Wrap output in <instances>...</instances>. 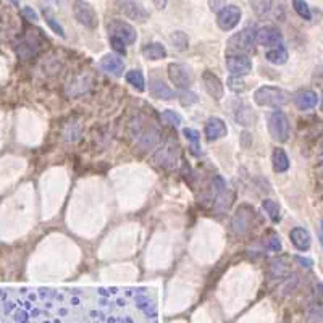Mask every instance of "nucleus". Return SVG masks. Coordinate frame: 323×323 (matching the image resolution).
<instances>
[{
	"label": "nucleus",
	"instance_id": "1",
	"mask_svg": "<svg viewBox=\"0 0 323 323\" xmlns=\"http://www.w3.org/2000/svg\"><path fill=\"white\" fill-rule=\"evenodd\" d=\"M254 100L260 107H271V109H279L288 102L286 92L273 86H262L254 92Z\"/></svg>",
	"mask_w": 323,
	"mask_h": 323
},
{
	"label": "nucleus",
	"instance_id": "2",
	"mask_svg": "<svg viewBox=\"0 0 323 323\" xmlns=\"http://www.w3.org/2000/svg\"><path fill=\"white\" fill-rule=\"evenodd\" d=\"M255 41H257V31L254 28H244L242 31L234 34L228 41V50L233 54H249L252 52Z\"/></svg>",
	"mask_w": 323,
	"mask_h": 323
},
{
	"label": "nucleus",
	"instance_id": "3",
	"mask_svg": "<svg viewBox=\"0 0 323 323\" xmlns=\"http://www.w3.org/2000/svg\"><path fill=\"white\" fill-rule=\"evenodd\" d=\"M268 133L278 142H286L289 138V120L283 112H273L268 118Z\"/></svg>",
	"mask_w": 323,
	"mask_h": 323
},
{
	"label": "nucleus",
	"instance_id": "4",
	"mask_svg": "<svg viewBox=\"0 0 323 323\" xmlns=\"http://www.w3.org/2000/svg\"><path fill=\"white\" fill-rule=\"evenodd\" d=\"M109 38H118L125 42L126 46H131L136 42V34L134 28L126 23V21H121V20H113L109 23Z\"/></svg>",
	"mask_w": 323,
	"mask_h": 323
},
{
	"label": "nucleus",
	"instance_id": "5",
	"mask_svg": "<svg viewBox=\"0 0 323 323\" xmlns=\"http://www.w3.org/2000/svg\"><path fill=\"white\" fill-rule=\"evenodd\" d=\"M73 15L86 28L94 30V28L97 26V13H96V10L92 9L91 4L84 2V0H76V2L73 4Z\"/></svg>",
	"mask_w": 323,
	"mask_h": 323
},
{
	"label": "nucleus",
	"instance_id": "6",
	"mask_svg": "<svg viewBox=\"0 0 323 323\" xmlns=\"http://www.w3.org/2000/svg\"><path fill=\"white\" fill-rule=\"evenodd\" d=\"M168 76L178 89H188L192 83V73L186 65L181 63H171L168 67Z\"/></svg>",
	"mask_w": 323,
	"mask_h": 323
},
{
	"label": "nucleus",
	"instance_id": "7",
	"mask_svg": "<svg viewBox=\"0 0 323 323\" xmlns=\"http://www.w3.org/2000/svg\"><path fill=\"white\" fill-rule=\"evenodd\" d=\"M226 68L238 76L249 75L252 71V60L247 54H229L226 55Z\"/></svg>",
	"mask_w": 323,
	"mask_h": 323
},
{
	"label": "nucleus",
	"instance_id": "8",
	"mask_svg": "<svg viewBox=\"0 0 323 323\" xmlns=\"http://www.w3.org/2000/svg\"><path fill=\"white\" fill-rule=\"evenodd\" d=\"M241 21V9L236 5H226L223 10L218 13L217 23L220 26V30L223 31H231Z\"/></svg>",
	"mask_w": 323,
	"mask_h": 323
},
{
	"label": "nucleus",
	"instance_id": "9",
	"mask_svg": "<svg viewBox=\"0 0 323 323\" xmlns=\"http://www.w3.org/2000/svg\"><path fill=\"white\" fill-rule=\"evenodd\" d=\"M257 42L263 47H275L281 46L283 34L275 26H263L257 31Z\"/></svg>",
	"mask_w": 323,
	"mask_h": 323
},
{
	"label": "nucleus",
	"instance_id": "10",
	"mask_svg": "<svg viewBox=\"0 0 323 323\" xmlns=\"http://www.w3.org/2000/svg\"><path fill=\"white\" fill-rule=\"evenodd\" d=\"M120 5V10L125 13L129 20L134 21H146L147 20V12L136 2V0H117Z\"/></svg>",
	"mask_w": 323,
	"mask_h": 323
},
{
	"label": "nucleus",
	"instance_id": "11",
	"mask_svg": "<svg viewBox=\"0 0 323 323\" xmlns=\"http://www.w3.org/2000/svg\"><path fill=\"white\" fill-rule=\"evenodd\" d=\"M202 81H204V86H205V91L209 92L210 97H213L215 100L223 99L225 89H223V84H221L220 78L217 75H213L212 71H204Z\"/></svg>",
	"mask_w": 323,
	"mask_h": 323
},
{
	"label": "nucleus",
	"instance_id": "12",
	"mask_svg": "<svg viewBox=\"0 0 323 323\" xmlns=\"http://www.w3.org/2000/svg\"><path fill=\"white\" fill-rule=\"evenodd\" d=\"M204 133H205L207 139H209V141H217V139L225 138V136L228 134V128H226L225 121L221 120V118L212 117V118H209V121L205 123Z\"/></svg>",
	"mask_w": 323,
	"mask_h": 323
},
{
	"label": "nucleus",
	"instance_id": "13",
	"mask_svg": "<svg viewBox=\"0 0 323 323\" xmlns=\"http://www.w3.org/2000/svg\"><path fill=\"white\" fill-rule=\"evenodd\" d=\"M252 210L249 209V207H241V209H238V212L234 213V217H233V221H231V226L236 233H246L247 231V228L250 226V220H252Z\"/></svg>",
	"mask_w": 323,
	"mask_h": 323
},
{
	"label": "nucleus",
	"instance_id": "14",
	"mask_svg": "<svg viewBox=\"0 0 323 323\" xmlns=\"http://www.w3.org/2000/svg\"><path fill=\"white\" fill-rule=\"evenodd\" d=\"M100 68H102L104 71H107L109 75L121 76V75H123V71H125V63L118 55L107 54V55H104V59L100 60Z\"/></svg>",
	"mask_w": 323,
	"mask_h": 323
},
{
	"label": "nucleus",
	"instance_id": "15",
	"mask_svg": "<svg viewBox=\"0 0 323 323\" xmlns=\"http://www.w3.org/2000/svg\"><path fill=\"white\" fill-rule=\"evenodd\" d=\"M289 238H291V242H292V246L299 249V250H308L310 249V242H312V238H310V233L307 231L305 228H294L291 229V233H289Z\"/></svg>",
	"mask_w": 323,
	"mask_h": 323
},
{
	"label": "nucleus",
	"instance_id": "16",
	"mask_svg": "<svg viewBox=\"0 0 323 323\" xmlns=\"http://www.w3.org/2000/svg\"><path fill=\"white\" fill-rule=\"evenodd\" d=\"M294 102H296L299 110H310L315 109L318 104V94L313 91H300L294 97Z\"/></svg>",
	"mask_w": 323,
	"mask_h": 323
},
{
	"label": "nucleus",
	"instance_id": "17",
	"mask_svg": "<svg viewBox=\"0 0 323 323\" xmlns=\"http://www.w3.org/2000/svg\"><path fill=\"white\" fill-rule=\"evenodd\" d=\"M149 91H150V94H152L154 97H157V99L171 100V99L175 97L173 91H171L162 80H157V78H154V80H150V83H149Z\"/></svg>",
	"mask_w": 323,
	"mask_h": 323
},
{
	"label": "nucleus",
	"instance_id": "18",
	"mask_svg": "<svg viewBox=\"0 0 323 323\" xmlns=\"http://www.w3.org/2000/svg\"><path fill=\"white\" fill-rule=\"evenodd\" d=\"M142 55L147 60H162L167 57V49L162 46L160 42H149L144 47H142Z\"/></svg>",
	"mask_w": 323,
	"mask_h": 323
},
{
	"label": "nucleus",
	"instance_id": "19",
	"mask_svg": "<svg viewBox=\"0 0 323 323\" xmlns=\"http://www.w3.org/2000/svg\"><path fill=\"white\" fill-rule=\"evenodd\" d=\"M271 162H273V170L276 173H284L289 168V159L288 154L284 152L283 149H275L273 150V157H271Z\"/></svg>",
	"mask_w": 323,
	"mask_h": 323
},
{
	"label": "nucleus",
	"instance_id": "20",
	"mask_svg": "<svg viewBox=\"0 0 323 323\" xmlns=\"http://www.w3.org/2000/svg\"><path fill=\"white\" fill-rule=\"evenodd\" d=\"M270 273L273 278H286L291 273L289 263L286 262V258H275L270 262Z\"/></svg>",
	"mask_w": 323,
	"mask_h": 323
},
{
	"label": "nucleus",
	"instance_id": "21",
	"mask_svg": "<svg viewBox=\"0 0 323 323\" xmlns=\"http://www.w3.org/2000/svg\"><path fill=\"white\" fill-rule=\"evenodd\" d=\"M265 59H267L270 63H273V65H284L286 62H288V52H286L284 47L278 46L275 49L268 50V52L265 54Z\"/></svg>",
	"mask_w": 323,
	"mask_h": 323
},
{
	"label": "nucleus",
	"instance_id": "22",
	"mask_svg": "<svg viewBox=\"0 0 323 323\" xmlns=\"http://www.w3.org/2000/svg\"><path fill=\"white\" fill-rule=\"evenodd\" d=\"M126 81L128 84H131L133 88L136 91H139L142 92L146 89V81H144V76H142V73L139 70H131V71H128L126 73Z\"/></svg>",
	"mask_w": 323,
	"mask_h": 323
},
{
	"label": "nucleus",
	"instance_id": "23",
	"mask_svg": "<svg viewBox=\"0 0 323 323\" xmlns=\"http://www.w3.org/2000/svg\"><path fill=\"white\" fill-rule=\"evenodd\" d=\"M262 207H263V210L268 213V217L273 223H278V221L281 220V210H279V205L275 202V200L265 199L262 202Z\"/></svg>",
	"mask_w": 323,
	"mask_h": 323
},
{
	"label": "nucleus",
	"instance_id": "24",
	"mask_svg": "<svg viewBox=\"0 0 323 323\" xmlns=\"http://www.w3.org/2000/svg\"><path fill=\"white\" fill-rule=\"evenodd\" d=\"M157 160H159V163H162L163 167H170V165H173L176 162V150L171 146L163 147L160 152L157 154Z\"/></svg>",
	"mask_w": 323,
	"mask_h": 323
},
{
	"label": "nucleus",
	"instance_id": "25",
	"mask_svg": "<svg viewBox=\"0 0 323 323\" xmlns=\"http://www.w3.org/2000/svg\"><path fill=\"white\" fill-rule=\"evenodd\" d=\"M292 7L300 18H304L307 21L312 18V12H310V9H308L307 2H304V0H292Z\"/></svg>",
	"mask_w": 323,
	"mask_h": 323
},
{
	"label": "nucleus",
	"instance_id": "26",
	"mask_svg": "<svg viewBox=\"0 0 323 323\" xmlns=\"http://www.w3.org/2000/svg\"><path fill=\"white\" fill-rule=\"evenodd\" d=\"M171 42H173V46L175 49L178 50H186L188 49V44H189V39H188V36H186L183 31H176L171 34Z\"/></svg>",
	"mask_w": 323,
	"mask_h": 323
},
{
	"label": "nucleus",
	"instance_id": "27",
	"mask_svg": "<svg viewBox=\"0 0 323 323\" xmlns=\"http://www.w3.org/2000/svg\"><path fill=\"white\" fill-rule=\"evenodd\" d=\"M226 84H228V88L231 89L233 92H242L244 89H246V83H244V80H242L241 76H238V75L229 76Z\"/></svg>",
	"mask_w": 323,
	"mask_h": 323
},
{
	"label": "nucleus",
	"instance_id": "28",
	"mask_svg": "<svg viewBox=\"0 0 323 323\" xmlns=\"http://www.w3.org/2000/svg\"><path fill=\"white\" fill-rule=\"evenodd\" d=\"M162 118H163L165 123H170L173 126H178L179 123H181V117H179L178 113H175L173 110H165L162 113Z\"/></svg>",
	"mask_w": 323,
	"mask_h": 323
},
{
	"label": "nucleus",
	"instance_id": "29",
	"mask_svg": "<svg viewBox=\"0 0 323 323\" xmlns=\"http://www.w3.org/2000/svg\"><path fill=\"white\" fill-rule=\"evenodd\" d=\"M265 246L271 250H275V252H278V250H281L283 244H281V241H279V236L271 234L270 238H267V241H265Z\"/></svg>",
	"mask_w": 323,
	"mask_h": 323
},
{
	"label": "nucleus",
	"instance_id": "30",
	"mask_svg": "<svg viewBox=\"0 0 323 323\" xmlns=\"http://www.w3.org/2000/svg\"><path fill=\"white\" fill-rule=\"evenodd\" d=\"M179 100H181V104L186 107V105H191V104H196L197 102V96L194 94V92H189V91H184L181 96H179Z\"/></svg>",
	"mask_w": 323,
	"mask_h": 323
},
{
	"label": "nucleus",
	"instance_id": "31",
	"mask_svg": "<svg viewBox=\"0 0 323 323\" xmlns=\"http://www.w3.org/2000/svg\"><path fill=\"white\" fill-rule=\"evenodd\" d=\"M110 39V46L117 50L118 54H126V44L118 38H109Z\"/></svg>",
	"mask_w": 323,
	"mask_h": 323
},
{
	"label": "nucleus",
	"instance_id": "32",
	"mask_svg": "<svg viewBox=\"0 0 323 323\" xmlns=\"http://www.w3.org/2000/svg\"><path fill=\"white\" fill-rule=\"evenodd\" d=\"M44 15H46V13H44ZM46 21H47V25H49L50 28H52V30H54V31H55L57 34H59V36H62V38H65L63 28H62V26H60L59 23H57V21H55V20H54L52 17H50V15H46Z\"/></svg>",
	"mask_w": 323,
	"mask_h": 323
},
{
	"label": "nucleus",
	"instance_id": "33",
	"mask_svg": "<svg viewBox=\"0 0 323 323\" xmlns=\"http://www.w3.org/2000/svg\"><path fill=\"white\" fill-rule=\"evenodd\" d=\"M209 7H210L212 12L220 13L226 7V2H225V0H209Z\"/></svg>",
	"mask_w": 323,
	"mask_h": 323
},
{
	"label": "nucleus",
	"instance_id": "34",
	"mask_svg": "<svg viewBox=\"0 0 323 323\" xmlns=\"http://www.w3.org/2000/svg\"><path fill=\"white\" fill-rule=\"evenodd\" d=\"M183 133H184V136H186V139H188V141H191V142H194V144H196V142L199 141V136H200V134H199V133L196 131V129L186 128Z\"/></svg>",
	"mask_w": 323,
	"mask_h": 323
},
{
	"label": "nucleus",
	"instance_id": "35",
	"mask_svg": "<svg viewBox=\"0 0 323 323\" xmlns=\"http://www.w3.org/2000/svg\"><path fill=\"white\" fill-rule=\"evenodd\" d=\"M294 260H296L297 263H300V265H302V267H305V268H312V267H313V260H312V258L296 255V257H294Z\"/></svg>",
	"mask_w": 323,
	"mask_h": 323
},
{
	"label": "nucleus",
	"instance_id": "36",
	"mask_svg": "<svg viewBox=\"0 0 323 323\" xmlns=\"http://www.w3.org/2000/svg\"><path fill=\"white\" fill-rule=\"evenodd\" d=\"M23 15L30 21H38V13H36L33 9H30V7H25V9H23Z\"/></svg>",
	"mask_w": 323,
	"mask_h": 323
},
{
	"label": "nucleus",
	"instance_id": "37",
	"mask_svg": "<svg viewBox=\"0 0 323 323\" xmlns=\"http://www.w3.org/2000/svg\"><path fill=\"white\" fill-rule=\"evenodd\" d=\"M154 5L157 7V9H165V5H167V0H154Z\"/></svg>",
	"mask_w": 323,
	"mask_h": 323
},
{
	"label": "nucleus",
	"instance_id": "38",
	"mask_svg": "<svg viewBox=\"0 0 323 323\" xmlns=\"http://www.w3.org/2000/svg\"><path fill=\"white\" fill-rule=\"evenodd\" d=\"M318 289H320V291H321V294H323V283H321V284H318Z\"/></svg>",
	"mask_w": 323,
	"mask_h": 323
},
{
	"label": "nucleus",
	"instance_id": "39",
	"mask_svg": "<svg viewBox=\"0 0 323 323\" xmlns=\"http://www.w3.org/2000/svg\"><path fill=\"white\" fill-rule=\"evenodd\" d=\"M12 2L15 4V5H18V0H12Z\"/></svg>",
	"mask_w": 323,
	"mask_h": 323
},
{
	"label": "nucleus",
	"instance_id": "40",
	"mask_svg": "<svg viewBox=\"0 0 323 323\" xmlns=\"http://www.w3.org/2000/svg\"><path fill=\"white\" fill-rule=\"evenodd\" d=\"M320 242H321V246H323V236H320Z\"/></svg>",
	"mask_w": 323,
	"mask_h": 323
},
{
	"label": "nucleus",
	"instance_id": "41",
	"mask_svg": "<svg viewBox=\"0 0 323 323\" xmlns=\"http://www.w3.org/2000/svg\"><path fill=\"white\" fill-rule=\"evenodd\" d=\"M321 229H323V220H321Z\"/></svg>",
	"mask_w": 323,
	"mask_h": 323
},
{
	"label": "nucleus",
	"instance_id": "42",
	"mask_svg": "<svg viewBox=\"0 0 323 323\" xmlns=\"http://www.w3.org/2000/svg\"><path fill=\"white\" fill-rule=\"evenodd\" d=\"M55 2H59V0H55Z\"/></svg>",
	"mask_w": 323,
	"mask_h": 323
}]
</instances>
